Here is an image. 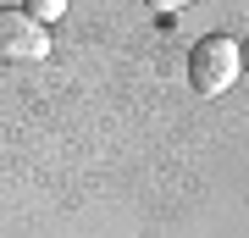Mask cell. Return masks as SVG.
<instances>
[{"instance_id":"7a4b0ae2","label":"cell","mask_w":249,"mask_h":238,"mask_svg":"<svg viewBox=\"0 0 249 238\" xmlns=\"http://www.w3.org/2000/svg\"><path fill=\"white\" fill-rule=\"evenodd\" d=\"M45 55H50V34L28 22L22 6H0V61L17 67V61H45Z\"/></svg>"},{"instance_id":"3957f363","label":"cell","mask_w":249,"mask_h":238,"mask_svg":"<svg viewBox=\"0 0 249 238\" xmlns=\"http://www.w3.org/2000/svg\"><path fill=\"white\" fill-rule=\"evenodd\" d=\"M22 17H28V22H39V28L50 34V22H61V17H67V0H28Z\"/></svg>"},{"instance_id":"6da1fadb","label":"cell","mask_w":249,"mask_h":238,"mask_svg":"<svg viewBox=\"0 0 249 238\" xmlns=\"http://www.w3.org/2000/svg\"><path fill=\"white\" fill-rule=\"evenodd\" d=\"M244 72V50L232 34H205L194 44V55H188V83H194V94H222V89L238 83Z\"/></svg>"}]
</instances>
